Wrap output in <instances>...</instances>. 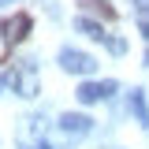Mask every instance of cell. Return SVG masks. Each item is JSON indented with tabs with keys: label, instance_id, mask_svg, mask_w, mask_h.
<instances>
[{
	"label": "cell",
	"instance_id": "cell-8",
	"mask_svg": "<svg viewBox=\"0 0 149 149\" xmlns=\"http://www.w3.org/2000/svg\"><path fill=\"white\" fill-rule=\"evenodd\" d=\"M138 30L149 41V0H138Z\"/></svg>",
	"mask_w": 149,
	"mask_h": 149
},
{
	"label": "cell",
	"instance_id": "cell-1",
	"mask_svg": "<svg viewBox=\"0 0 149 149\" xmlns=\"http://www.w3.org/2000/svg\"><path fill=\"white\" fill-rule=\"evenodd\" d=\"M30 26H34V19L26 15V11H15L11 19H4V22H0V34H4V63H8V52L15 49L19 41H26Z\"/></svg>",
	"mask_w": 149,
	"mask_h": 149
},
{
	"label": "cell",
	"instance_id": "cell-9",
	"mask_svg": "<svg viewBox=\"0 0 149 149\" xmlns=\"http://www.w3.org/2000/svg\"><path fill=\"white\" fill-rule=\"evenodd\" d=\"M108 49H112V52H123V49H127V45H123V41H119V37H108Z\"/></svg>",
	"mask_w": 149,
	"mask_h": 149
},
{
	"label": "cell",
	"instance_id": "cell-5",
	"mask_svg": "<svg viewBox=\"0 0 149 149\" xmlns=\"http://www.w3.org/2000/svg\"><path fill=\"white\" fill-rule=\"evenodd\" d=\"M60 127L67 130V134H86V130L93 127V119L82 116V112H63V116H60Z\"/></svg>",
	"mask_w": 149,
	"mask_h": 149
},
{
	"label": "cell",
	"instance_id": "cell-7",
	"mask_svg": "<svg viewBox=\"0 0 149 149\" xmlns=\"http://www.w3.org/2000/svg\"><path fill=\"white\" fill-rule=\"evenodd\" d=\"M130 108H134V116H138L142 123H149V108H146V97H142V90L130 93Z\"/></svg>",
	"mask_w": 149,
	"mask_h": 149
},
{
	"label": "cell",
	"instance_id": "cell-3",
	"mask_svg": "<svg viewBox=\"0 0 149 149\" xmlns=\"http://www.w3.org/2000/svg\"><path fill=\"white\" fill-rule=\"evenodd\" d=\"M60 67L71 71V74H90L93 67H97V60L86 56V52H78V49H63V52H60Z\"/></svg>",
	"mask_w": 149,
	"mask_h": 149
},
{
	"label": "cell",
	"instance_id": "cell-4",
	"mask_svg": "<svg viewBox=\"0 0 149 149\" xmlns=\"http://www.w3.org/2000/svg\"><path fill=\"white\" fill-rule=\"evenodd\" d=\"M112 93H116V82H82V86H78V101H82V104H93V101H101V97H112Z\"/></svg>",
	"mask_w": 149,
	"mask_h": 149
},
{
	"label": "cell",
	"instance_id": "cell-10",
	"mask_svg": "<svg viewBox=\"0 0 149 149\" xmlns=\"http://www.w3.org/2000/svg\"><path fill=\"white\" fill-rule=\"evenodd\" d=\"M26 149H52V146H49V142L41 138V142H26Z\"/></svg>",
	"mask_w": 149,
	"mask_h": 149
},
{
	"label": "cell",
	"instance_id": "cell-2",
	"mask_svg": "<svg viewBox=\"0 0 149 149\" xmlns=\"http://www.w3.org/2000/svg\"><path fill=\"white\" fill-rule=\"evenodd\" d=\"M8 82H11V90H15L19 97H37V67L30 63V60L15 63L11 74H8Z\"/></svg>",
	"mask_w": 149,
	"mask_h": 149
},
{
	"label": "cell",
	"instance_id": "cell-6",
	"mask_svg": "<svg viewBox=\"0 0 149 149\" xmlns=\"http://www.w3.org/2000/svg\"><path fill=\"white\" fill-rule=\"evenodd\" d=\"M74 26H78V30H82L86 37H97V41H108V34H104V26H101V22H93V19H78Z\"/></svg>",
	"mask_w": 149,
	"mask_h": 149
}]
</instances>
